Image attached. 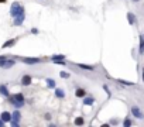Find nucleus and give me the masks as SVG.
Segmentation results:
<instances>
[{
  "instance_id": "obj_3",
  "label": "nucleus",
  "mask_w": 144,
  "mask_h": 127,
  "mask_svg": "<svg viewBox=\"0 0 144 127\" xmlns=\"http://www.w3.org/2000/svg\"><path fill=\"white\" fill-rule=\"evenodd\" d=\"M14 64H16L14 59L4 58V59H0V68H3V69H9V68L14 67Z\"/></svg>"
},
{
  "instance_id": "obj_29",
  "label": "nucleus",
  "mask_w": 144,
  "mask_h": 127,
  "mask_svg": "<svg viewBox=\"0 0 144 127\" xmlns=\"http://www.w3.org/2000/svg\"><path fill=\"white\" fill-rule=\"evenodd\" d=\"M0 3H6V0H0Z\"/></svg>"
},
{
  "instance_id": "obj_14",
  "label": "nucleus",
  "mask_w": 144,
  "mask_h": 127,
  "mask_svg": "<svg viewBox=\"0 0 144 127\" xmlns=\"http://www.w3.org/2000/svg\"><path fill=\"white\" fill-rule=\"evenodd\" d=\"M75 95H76V97H85V96H86V92H85V89L78 88L76 92H75Z\"/></svg>"
},
{
  "instance_id": "obj_20",
  "label": "nucleus",
  "mask_w": 144,
  "mask_h": 127,
  "mask_svg": "<svg viewBox=\"0 0 144 127\" xmlns=\"http://www.w3.org/2000/svg\"><path fill=\"white\" fill-rule=\"evenodd\" d=\"M93 102H95V100L92 99V97H85V99H83V105H93Z\"/></svg>"
},
{
  "instance_id": "obj_4",
  "label": "nucleus",
  "mask_w": 144,
  "mask_h": 127,
  "mask_svg": "<svg viewBox=\"0 0 144 127\" xmlns=\"http://www.w3.org/2000/svg\"><path fill=\"white\" fill-rule=\"evenodd\" d=\"M20 119H21V115H20V112H19V110H16V112H13V113H11V120H10L11 126H13V127L19 126V123H20Z\"/></svg>"
},
{
  "instance_id": "obj_19",
  "label": "nucleus",
  "mask_w": 144,
  "mask_h": 127,
  "mask_svg": "<svg viewBox=\"0 0 144 127\" xmlns=\"http://www.w3.org/2000/svg\"><path fill=\"white\" fill-rule=\"evenodd\" d=\"M58 59H67L64 54H55L51 57V61H58Z\"/></svg>"
},
{
  "instance_id": "obj_24",
  "label": "nucleus",
  "mask_w": 144,
  "mask_h": 127,
  "mask_svg": "<svg viewBox=\"0 0 144 127\" xmlns=\"http://www.w3.org/2000/svg\"><path fill=\"white\" fill-rule=\"evenodd\" d=\"M123 126H126V127L132 126V120H130V119H126V120L123 121Z\"/></svg>"
},
{
  "instance_id": "obj_28",
  "label": "nucleus",
  "mask_w": 144,
  "mask_h": 127,
  "mask_svg": "<svg viewBox=\"0 0 144 127\" xmlns=\"http://www.w3.org/2000/svg\"><path fill=\"white\" fill-rule=\"evenodd\" d=\"M4 58H7L6 55H0V59H4Z\"/></svg>"
},
{
  "instance_id": "obj_30",
  "label": "nucleus",
  "mask_w": 144,
  "mask_h": 127,
  "mask_svg": "<svg viewBox=\"0 0 144 127\" xmlns=\"http://www.w3.org/2000/svg\"><path fill=\"white\" fill-rule=\"evenodd\" d=\"M143 81H144V69H143Z\"/></svg>"
},
{
  "instance_id": "obj_26",
  "label": "nucleus",
  "mask_w": 144,
  "mask_h": 127,
  "mask_svg": "<svg viewBox=\"0 0 144 127\" xmlns=\"http://www.w3.org/2000/svg\"><path fill=\"white\" fill-rule=\"evenodd\" d=\"M31 33H33V34H38V30H37V28H33V30H31Z\"/></svg>"
},
{
  "instance_id": "obj_7",
  "label": "nucleus",
  "mask_w": 144,
  "mask_h": 127,
  "mask_svg": "<svg viewBox=\"0 0 144 127\" xmlns=\"http://www.w3.org/2000/svg\"><path fill=\"white\" fill-rule=\"evenodd\" d=\"M132 113H133V116H134L136 119H140V120L144 119V113L141 112L140 107H137V106H133L132 107Z\"/></svg>"
},
{
  "instance_id": "obj_9",
  "label": "nucleus",
  "mask_w": 144,
  "mask_h": 127,
  "mask_svg": "<svg viewBox=\"0 0 144 127\" xmlns=\"http://www.w3.org/2000/svg\"><path fill=\"white\" fill-rule=\"evenodd\" d=\"M0 119L4 121V123H7V121H10L11 120V113H9V112H3L2 115H0Z\"/></svg>"
},
{
  "instance_id": "obj_16",
  "label": "nucleus",
  "mask_w": 144,
  "mask_h": 127,
  "mask_svg": "<svg viewBox=\"0 0 144 127\" xmlns=\"http://www.w3.org/2000/svg\"><path fill=\"white\" fill-rule=\"evenodd\" d=\"M47 86H48V88L49 89H54V88H55V81H54V79H51V78H47Z\"/></svg>"
},
{
  "instance_id": "obj_17",
  "label": "nucleus",
  "mask_w": 144,
  "mask_h": 127,
  "mask_svg": "<svg viewBox=\"0 0 144 127\" xmlns=\"http://www.w3.org/2000/svg\"><path fill=\"white\" fill-rule=\"evenodd\" d=\"M55 96L59 97V99H62V97H65V91L64 89H55Z\"/></svg>"
},
{
  "instance_id": "obj_23",
  "label": "nucleus",
  "mask_w": 144,
  "mask_h": 127,
  "mask_svg": "<svg viewBox=\"0 0 144 127\" xmlns=\"http://www.w3.org/2000/svg\"><path fill=\"white\" fill-rule=\"evenodd\" d=\"M59 76H61V78H65V79H67V78H69V73H68V72H65V71H62V72H59Z\"/></svg>"
},
{
  "instance_id": "obj_12",
  "label": "nucleus",
  "mask_w": 144,
  "mask_h": 127,
  "mask_svg": "<svg viewBox=\"0 0 144 127\" xmlns=\"http://www.w3.org/2000/svg\"><path fill=\"white\" fill-rule=\"evenodd\" d=\"M0 93L3 95V96H7V97L10 96V93H9V89L6 88V85H0Z\"/></svg>"
},
{
  "instance_id": "obj_18",
  "label": "nucleus",
  "mask_w": 144,
  "mask_h": 127,
  "mask_svg": "<svg viewBox=\"0 0 144 127\" xmlns=\"http://www.w3.org/2000/svg\"><path fill=\"white\" fill-rule=\"evenodd\" d=\"M117 82L122 85H124V86H134V82H129V81H124V79H117Z\"/></svg>"
},
{
  "instance_id": "obj_25",
  "label": "nucleus",
  "mask_w": 144,
  "mask_h": 127,
  "mask_svg": "<svg viewBox=\"0 0 144 127\" xmlns=\"http://www.w3.org/2000/svg\"><path fill=\"white\" fill-rule=\"evenodd\" d=\"M103 89H104V91H106V93H107V95H109V96H112V92H110V91H109V88H107L106 85H103Z\"/></svg>"
},
{
  "instance_id": "obj_15",
  "label": "nucleus",
  "mask_w": 144,
  "mask_h": 127,
  "mask_svg": "<svg viewBox=\"0 0 144 127\" xmlns=\"http://www.w3.org/2000/svg\"><path fill=\"white\" fill-rule=\"evenodd\" d=\"M79 68H82V69H86V71H93L95 69V67H92V65H86V64H76Z\"/></svg>"
},
{
  "instance_id": "obj_6",
  "label": "nucleus",
  "mask_w": 144,
  "mask_h": 127,
  "mask_svg": "<svg viewBox=\"0 0 144 127\" xmlns=\"http://www.w3.org/2000/svg\"><path fill=\"white\" fill-rule=\"evenodd\" d=\"M24 18H25V14L24 13H20V14L13 17V23H14V26H21L24 23Z\"/></svg>"
},
{
  "instance_id": "obj_11",
  "label": "nucleus",
  "mask_w": 144,
  "mask_h": 127,
  "mask_svg": "<svg viewBox=\"0 0 144 127\" xmlns=\"http://www.w3.org/2000/svg\"><path fill=\"white\" fill-rule=\"evenodd\" d=\"M138 54H144V34L140 35V47H138Z\"/></svg>"
},
{
  "instance_id": "obj_8",
  "label": "nucleus",
  "mask_w": 144,
  "mask_h": 127,
  "mask_svg": "<svg viewBox=\"0 0 144 127\" xmlns=\"http://www.w3.org/2000/svg\"><path fill=\"white\" fill-rule=\"evenodd\" d=\"M31 82H33V78H31L30 75H24L21 78V85H23V86H30Z\"/></svg>"
},
{
  "instance_id": "obj_13",
  "label": "nucleus",
  "mask_w": 144,
  "mask_h": 127,
  "mask_svg": "<svg viewBox=\"0 0 144 127\" xmlns=\"http://www.w3.org/2000/svg\"><path fill=\"white\" fill-rule=\"evenodd\" d=\"M127 21H129L130 26H133L136 23V16L133 13H127Z\"/></svg>"
},
{
  "instance_id": "obj_5",
  "label": "nucleus",
  "mask_w": 144,
  "mask_h": 127,
  "mask_svg": "<svg viewBox=\"0 0 144 127\" xmlns=\"http://www.w3.org/2000/svg\"><path fill=\"white\" fill-rule=\"evenodd\" d=\"M21 61L27 65H35V64H40L41 62V58H30V57H24L21 58Z\"/></svg>"
},
{
  "instance_id": "obj_10",
  "label": "nucleus",
  "mask_w": 144,
  "mask_h": 127,
  "mask_svg": "<svg viewBox=\"0 0 144 127\" xmlns=\"http://www.w3.org/2000/svg\"><path fill=\"white\" fill-rule=\"evenodd\" d=\"M16 41H17V38H13V40H9V41H6L3 44V47L2 48H10V47H13L16 44Z\"/></svg>"
},
{
  "instance_id": "obj_1",
  "label": "nucleus",
  "mask_w": 144,
  "mask_h": 127,
  "mask_svg": "<svg viewBox=\"0 0 144 127\" xmlns=\"http://www.w3.org/2000/svg\"><path fill=\"white\" fill-rule=\"evenodd\" d=\"M9 100L13 103L14 107H17V109L24 106V95L23 93H17V95H14V96H9Z\"/></svg>"
},
{
  "instance_id": "obj_31",
  "label": "nucleus",
  "mask_w": 144,
  "mask_h": 127,
  "mask_svg": "<svg viewBox=\"0 0 144 127\" xmlns=\"http://www.w3.org/2000/svg\"><path fill=\"white\" fill-rule=\"evenodd\" d=\"M133 2H138V0H133Z\"/></svg>"
},
{
  "instance_id": "obj_21",
  "label": "nucleus",
  "mask_w": 144,
  "mask_h": 127,
  "mask_svg": "<svg viewBox=\"0 0 144 127\" xmlns=\"http://www.w3.org/2000/svg\"><path fill=\"white\" fill-rule=\"evenodd\" d=\"M74 123H75V126H82V124L85 123V121H83V119H82V117H76Z\"/></svg>"
},
{
  "instance_id": "obj_22",
  "label": "nucleus",
  "mask_w": 144,
  "mask_h": 127,
  "mask_svg": "<svg viewBox=\"0 0 144 127\" xmlns=\"http://www.w3.org/2000/svg\"><path fill=\"white\" fill-rule=\"evenodd\" d=\"M52 64H55V65H67V59H58V61H52Z\"/></svg>"
},
{
  "instance_id": "obj_27",
  "label": "nucleus",
  "mask_w": 144,
  "mask_h": 127,
  "mask_svg": "<svg viewBox=\"0 0 144 127\" xmlns=\"http://www.w3.org/2000/svg\"><path fill=\"white\" fill-rule=\"evenodd\" d=\"M2 126H4V121L2 120V119H0V127H2Z\"/></svg>"
},
{
  "instance_id": "obj_2",
  "label": "nucleus",
  "mask_w": 144,
  "mask_h": 127,
  "mask_svg": "<svg viewBox=\"0 0 144 127\" xmlns=\"http://www.w3.org/2000/svg\"><path fill=\"white\" fill-rule=\"evenodd\" d=\"M20 13H24V7L19 2H14L11 4V7H10V14H11V17H14V16L20 14Z\"/></svg>"
}]
</instances>
